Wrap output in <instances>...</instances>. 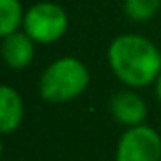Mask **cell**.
Returning a JSON list of instances; mask_svg holds the SVG:
<instances>
[{
  "label": "cell",
  "instance_id": "9",
  "mask_svg": "<svg viewBox=\"0 0 161 161\" xmlns=\"http://www.w3.org/2000/svg\"><path fill=\"white\" fill-rule=\"evenodd\" d=\"M161 8V0H123V12L135 23H144L155 17Z\"/></svg>",
  "mask_w": 161,
  "mask_h": 161
},
{
  "label": "cell",
  "instance_id": "1",
  "mask_svg": "<svg viewBox=\"0 0 161 161\" xmlns=\"http://www.w3.org/2000/svg\"><path fill=\"white\" fill-rule=\"evenodd\" d=\"M106 59L114 76L131 89L155 84L161 74V51L140 34L116 36L108 46Z\"/></svg>",
  "mask_w": 161,
  "mask_h": 161
},
{
  "label": "cell",
  "instance_id": "6",
  "mask_svg": "<svg viewBox=\"0 0 161 161\" xmlns=\"http://www.w3.org/2000/svg\"><path fill=\"white\" fill-rule=\"evenodd\" d=\"M34 40L27 32H14L8 36H2L0 53L8 68L12 70H23L27 68L34 59Z\"/></svg>",
  "mask_w": 161,
  "mask_h": 161
},
{
  "label": "cell",
  "instance_id": "10",
  "mask_svg": "<svg viewBox=\"0 0 161 161\" xmlns=\"http://www.w3.org/2000/svg\"><path fill=\"white\" fill-rule=\"evenodd\" d=\"M153 87H155V97H157V101L161 103V74H159V78L155 80V84H153Z\"/></svg>",
  "mask_w": 161,
  "mask_h": 161
},
{
  "label": "cell",
  "instance_id": "3",
  "mask_svg": "<svg viewBox=\"0 0 161 161\" xmlns=\"http://www.w3.org/2000/svg\"><path fill=\"white\" fill-rule=\"evenodd\" d=\"M68 15L57 2H36L25 12L23 32H27L36 44H55L66 34Z\"/></svg>",
  "mask_w": 161,
  "mask_h": 161
},
{
  "label": "cell",
  "instance_id": "5",
  "mask_svg": "<svg viewBox=\"0 0 161 161\" xmlns=\"http://www.w3.org/2000/svg\"><path fill=\"white\" fill-rule=\"evenodd\" d=\"M110 114L119 125L129 129V127L144 125L148 118V106L138 93L125 89V91H118L110 99Z\"/></svg>",
  "mask_w": 161,
  "mask_h": 161
},
{
  "label": "cell",
  "instance_id": "4",
  "mask_svg": "<svg viewBox=\"0 0 161 161\" xmlns=\"http://www.w3.org/2000/svg\"><path fill=\"white\" fill-rule=\"evenodd\" d=\"M114 161H161V135L146 123L129 127L118 140Z\"/></svg>",
  "mask_w": 161,
  "mask_h": 161
},
{
  "label": "cell",
  "instance_id": "8",
  "mask_svg": "<svg viewBox=\"0 0 161 161\" xmlns=\"http://www.w3.org/2000/svg\"><path fill=\"white\" fill-rule=\"evenodd\" d=\"M25 10L19 0H0V36H8L23 27Z\"/></svg>",
  "mask_w": 161,
  "mask_h": 161
},
{
  "label": "cell",
  "instance_id": "7",
  "mask_svg": "<svg viewBox=\"0 0 161 161\" xmlns=\"http://www.w3.org/2000/svg\"><path fill=\"white\" fill-rule=\"evenodd\" d=\"M25 118V104L17 89L4 84L0 87V131L2 135H10L17 131Z\"/></svg>",
  "mask_w": 161,
  "mask_h": 161
},
{
  "label": "cell",
  "instance_id": "2",
  "mask_svg": "<svg viewBox=\"0 0 161 161\" xmlns=\"http://www.w3.org/2000/svg\"><path fill=\"white\" fill-rule=\"evenodd\" d=\"M91 82L87 66L78 57L64 55L46 66L38 80V93L51 104H63L82 95Z\"/></svg>",
  "mask_w": 161,
  "mask_h": 161
}]
</instances>
